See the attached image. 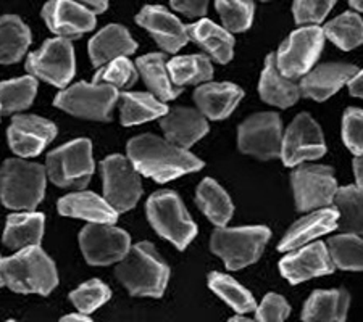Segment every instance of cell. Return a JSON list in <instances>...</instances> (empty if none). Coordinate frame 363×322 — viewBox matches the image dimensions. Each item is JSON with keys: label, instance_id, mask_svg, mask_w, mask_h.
<instances>
[{"label": "cell", "instance_id": "cell-1", "mask_svg": "<svg viewBox=\"0 0 363 322\" xmlns=\"http://www.w3.org/2000/svg\"><path fill=\"white\" fill-rule=\"evenodd\" d=\"M126 150L128 160L133 163L136 171L160 184L203 168L201 158L152 134L131 139Z\"/></svg>", "mask_w": 363, "mask_h": 322}, {"label": "cell", "instance_id": "cell-2", "mask_svg": "<svg viewBox=\"0 0 363 322\" xmlns=\"http://www.w3.org/2000/svg\"><path fill=\"white\" fill-rule=\"evenodd\" d=\"M4 284L15 294L49 295L58 285L55 263L40 247L16 251L0 263Z\"/></svg>", "mask_w": 363, "mask_h": 322}, {"label": "cell", "instance_id": "cell-3", "mask_svg": "<svg viewBox=\"0 0 363 322\" xmlns=\"http://www.w3.org/2000/svg\"><path fill=\"white\" fill-rule=\"evenodd\" d=\"M115 276L134 297L160 298L165 294L169 268L149 242H139L118 263Z\"/></svg>", "mask_w": 363, "mask_h": 322}, {"label": "cell", "instance_id": "cell-4", "mask_svg": "<svg viewBox=\"0 0 363 322\" xmlns=\"http://www.w3.org/2000/svg\"><path fill=\"white\" fill-rule=\"evenodd\" d=\"M45 168L10 158L0 168V202L10 209L34 212L45 195Z\"/></svg>", "mask_w": 363, "mask_h": 322}, {"label": "cell", "instance_id": "cell-5", "mask_svg": "<svg viewBox=\"0 0 363 322\" xmlns=\"http://www.w3.org/2000/svg\"><path fill=\"white\" fill-rule=\"evenodd\" d=\"M147 218L155 232L169 240L178 250H184L197 236L196 222L173 190H160L150 195Z\"/></svg>", "mask_w": 363, "mask_h": 322}, {"label": "cell", "instance_id": "cell-6", "mask_svg": "<svg viewBox=\"0 0 363 322\" xmlns=\"http://www.w3.org/2000/svg\"><path fill=\"white\" fill-rule=\"evenodd\" d=\"M270 237L272 232L265 226L233 227V229L218 227L213 232L210 248L225 261L230 271H238L259 260Z\"/></svg>", "mask_w": 363, "mask_h": 322}, {"label": "cell", "instance_id": "cell-7", "mask_svg": "<svg viewBox=\"0 0 363 322\" xmlns=\"http://www.w3.org/2000/svg\"><path fill=\"white\" fill-rule=\"evenodd\" d=\"M45 173L62 189H84L94 174L91 140L76 139L52 150L45 160Z\"/></svg>", "mask_w": 363, "mask_h": 322}, {"label": "cell", "instance_id": "cell-8", "mask_svg": "<svg viewBox=\"0 0 363 322\" xmlns=\"http://www.w3.org/2000/svg\"><path fill=\"white\" fill-rule=\"evenodd\" d=\"M120 98L118 89L108 84H89L81 81L55 97L54 105L78 118L110 121L112 110Z\"/></svg>", "mask_w": 363, "mask_h": 322}, {"label": "cell", "instance_id": "cell-9", "mask_svg": "<svg viewBox=\"0 0 363 322\" xmlns=\"http://www.w3.org/2000/svg\"><path fill=\"white\" fill-rule=\"evenodd\" d=\"M26 71L55 87L68 86L76 71L72 40L63 38L45 40L39 50L26 58Z\"/></svg>", "mask_w": 363, "mask_h": 322}, {"label": "cell", "instance_id": "cell-10", "mask_svg": "<svg viewBox=\"0 0 363 322\" xmlns=\"http://www.w3.org/2000/svg\"><path fill=\"white\" fill-rule=\"evenodd\" d=\"M104 195L116 213L130 212L136 207L143 187L136 168L128 158L110 155L101 163Z\"/></svg>", "mask_w": 363, "mask_h": 322}, {"label": "cell", "instance_id": "cell-11", "mask_svg": "<svg viewBox=\"0 0 363 322\" xmlns=\"http://www.w3.org/2000/svg\"><path fill=\"white\" fill-rule=\"evenodd\" d=\"M325 33L318 26L297 29L284 40L277 55L278 69L286 78L296 79L306 76L323 50Z\"/></svg>", "mask_w": 363, "mask_h": 322}, {"label": "cell", "instance_id": "cell-12", "mask_svg": "<svg viewBox=\"0 0 363 322\" xmlns=\"http://www.w3.org/2000/svg\"><path fill=\"white\" fill-rule=\"evenodd\" d=\"M292 189L298 212H313L335 202L337 183L330 166L303 165L292 173Z\"/></svg>", "mask_w": 363, "mask_h": 322}, {"label": "cell", "instance_id": "cell-13", "mask_svg": "<svg viewBox=\"0 0 363 322\" xmlns=\"http://www.w3.org/2000/svg\"><path fill=\"white\" fill-rule=\"evenodd\" d=\"M81 251L92 266H108L120 263L131 248V237L126 231L112 224L89 222L79 234Z\"/></svg>", "mask_w": 363, "mask_h": 322}, {"label": "cell", "instance_id": "cell-14", "mask_svg": "<svg viewBox=\"0 0 363 322\" xmlns=\"http://www.w3.org/2000/svg\"><path fill=\"white\" fill-rule=\"evenodd\" d=\"M326 154L323 132L312 116L301 113L291 122L281 144V158L286 166H297L307 160H317Z\"/></svg>", "mask_w": 363, "mask_h": 322}, {"label": "cell", "instance_id": "cell-15", "mask_svg": "<svg viewBox=\"0 0 363 322\" xmlns=\"http://www.w3.org/2000/svg\"><path fill=\"white\" fill-rule=\"evenodd\" d=\"M281 120L277 113H257L239 126V149L260 160L281 156Z\"/></svg>", "mask_w": 363, "mask_h": 322}, {"label": "cell", "instance_id": "cell-16", "mask_svg": "<svg viewBox=\"0 0 363 322\" xmlns=\"http://www.w3.org/2000/svg\"><path fill=\"white\" fill-rule=\"evenodd\" d=\"M57 136L54 122L36 115H18L11 120L7 137L10 149L23 158L38 156Z\"/></svg>", "mask_w": 363, "mask_h": 322}, {"label": "cell", "instance_id": "cell-17", "mask_svg": "<svg viewBox=\"0 0 363 322\" xmlns=\"http://www.w3.org/2000/svg\"><path fill=\"white\" fill-rule=\"evenodd\" d=\"M279 271L292 285H297L308 279L331 274L335 271V265L326 245L313 242L286 255L279 261Z\"/></svg>", "mask_w": 363, "mask_h": 322}, {"label": "cell", "instance_id": "cell-18", "mask_svg": "<svg viewBox=\"0 0 363 322\" xmlns=\"http://www.w3.org/2000/svg\"><path fill=\"white\" fill-rule=\"evenodd\" d=\"M47 28L63 39L81 38L96 28V13L73 0H50L43 8Z\"/></svg>", "mask_w": 363, "mask_h": 322}, {"label": "cell", "instance_id": "cell-19", "mask_svg": "<svg viewBox=\"0 0 363 322\" xmlns=\"http://www.w3.org/2000/svg\"><path fill=\"white\" fill-rule=\"evenodd\" d=\"M136 23L147 29L157 44L168 54H177L189 40L186 25L162 5H145L138 13Z\"/></svg>", "mask_w": 363, "mask_h": 322}, {"label": "cell", "instance_id": "cell-20", "mask_svg": "<svg viewBox=\"0 0 363 322\" xmlns=\"http://www.w3.org/2000/svg\"><path fill=\"white\" fill-rule=\"evenodd\" d=\"M359 71L355 64L349 63H323L303 76L301 84V93L317 102H323L336 93L344 84Z\"/></svg>", "mask_w": 363, "mask_h": 322}, {"label": "cell", "instance_id": "cell-21", "mask_svg": "<svg viewBox=\"0 0 363 322\" xmlns=\"http://www.w3.org/2000/svg\"><path fill=\"white\" fill-rule=\"evenodd\" d=\"M160 125L167 140L181 149H189L208 132L207 118L199 110L187 107L168 110Z\"/></svg>", "mask_w": 363, "mask_h": 322}, {"label": "cell", "instance_id": "cell-22", "mask_svg": "<svg viewBox=\"0 0 363 322\" xmlns=\"http://www.w3.org/2000/svg\"><path fill=\"white\" fill-rule=\"evenodd\" d=\"M339 213L335 208H320L306 218L298 219L291 226L281 240L278 248L281 251H292L312 242L313 238L333 232L337 227Z\"/></svg>", "mask_w": 363, "mask_h": 322}, {"label": "cell", "instance_id": "cell-23", "mask_svg": "<svg viewBox=\"0 0 363 322\" xmlns=\"http://www.w3.org/2000/svg\"><path fill=\"white\" fill-rule=\"evenodd\" d=\"M244 92L231 83H208L199 86L194 92V100L201 113L210 120H225L238 103L242 100Z\"/></svg>", "mask_w": 363, "mask_h": 322}, {"label": "cell", "instance_id": "cell-24", "mask_svg": "<svg viewBox=\"0 0 363 322\" xmlns=\"http://www.w3.org/2000/svg\"><path fill=\"white\" fill-rule=\"evenodd\" d=\"M58 213L69 218H79L96 224H115L118 213L105 198L94 192H74L58 200Z\"/></svg>", "mask_w": 363, "mask_h": 322}, {"label": "cell", "instance_id": "cell-25", "mask_svg": "<svg viewBox=\"0 0 363 322\" xmlns=\"http://www.w3.org/2000/svg\"><path fill=\"white\" fill-rule=\"evenodd\" d=\"M138 50V42L121 25H108L89 40V57L96 68L104 67L115 58L131 55Z\"/></svg>", "mask_w": 363, "mask_h": 322}, {"label": "cell", "instance_id": "cell-26", "mask_svg": "<svg viewBox=\"0 0 363 322\" xmlns=\"http://www.w3.org/2000/svg\"><path fill=\"white\" fill-rule=\"evenodd\" d=\"M259 92L260 97L267 103L279 108L292 107L302 96L301 87L294 83V79L286 78L278 69L277 55L274 54L267 57L265 68H263L259 84Z\"/></svg>", "mask_w": 363, "mask_h": 322}, {"label": "cell", "instance_id": "cell-27", "mask_svg": "<svg viewBox=\"0 0 363 322\" xmlns=\"http://www.w3.org/2000/svg\"><path fill=\"white\" fill-rule=\"evenodd\" d=\"M350 304L349 292L315 290L302 309L303 322H345Z\"/></svg>", "mask_w": 363, "mask_h": 322}, {"label": "cell", "instance_id": "cell-28", "mask_svg": "<svg viewBox=\"0 0 363 322\" xmlns=\"http://www.w3.org/2000/svg\"><path fill=\"white\" fill-rule=\"evenodd\" d=\"M187 36L194 40L215 62L230 63L234 55V38L225 28H220L210 20H199L187 25Z\"/></svg>", "mask_w": 363, "mask_h": 322}, {"label": "cell", "instance_id": "cell-29", "mask_svg": "<svg viewBox=\"0 0 363 322\" xmlns=\"http://www.w3.org/2000/svg\"><path fill=\"white\" fill-rule=\"evenodd\" d=\"M45 218L43 213H15L7 218L4 243L11 250L39 247L44 236Z\"/></svg>", "mask_w": 363, "mask_h": 322}, {"label": "cell", "instance_id": "cell-30", "mask_svg": "<svg viewBox=\"0 0 363 322\" xmlns=\"http://www.w3.org/2000/svg\"><path fill=\"white\" fill-rule=\"evenodd\" d=\"M120 118L123 126H136L155 118H163L168 107L154 93L123 92L120 96Z\"/></svg>", "mask_w": 363, "mask_h": 322}, {"label": "cell", "instance_id": "cell-31", "mask_svg": "<svg viewBox=\"0 0 363 322\" xmlns=\"http://www.w3.org/2000/svg\"><path fill=\"white\" fill-rule=\"evenodd\" d=\"M136 68L143 74L150 92L162 102L173 100L183 91V87H177L172 83L167 69V57L163 54H147L138 58Z\"/></svg>", "mask_w": 363, "mask_h": 322}, {"label": "cell", "instance_id": "cell-32", "mask_svg": "<svg viewBox=\"0 0 363 322\" xmlns=\"http://www.w3.org/2000/svg\"><path fill=\"white\" fill-rule=\"evenodd\" d=\"M29 45H31V31L20 16H0V64L20 62Z\"/></svg>", "mask_w": 363, "mask_h": 322}, {"label": "cell", "instance_id": "cell-33", "mask_svg": "<svg viewBox=\"0 0 363 322\" xmlns=\"http://www.w3.org/2000/svg\"><path fill=\"white\" fill-rule=\"evenodd\" d=\"M196 200L199 208L202 209L203 214L213 222L215 226L225 227L234 213V205L231 198L225 192L216 180L213 179H203L197 187Z\"/></svg>", "mask_w": 363, "mask_h": 322}, {"label": "cell", "instance_id": "cell-34", "mask_svg": "<svg viewBox=\"0 0 363 322\" xmlns=\"http://www.w3.org/2000/svg\"><path fill=\"white\" fill-rule=\"evenodd\" d=\"M335 203L339 213V229L363 236V190L355 185L341 187L335 195Z\"/></svg>", "mask_w": 363, "mask_h": 322}, {"label": "cell", "instance_id": "cell-35", "mask_svg": "<svg viewBox=\"0 0 363 322\" xmlns=\"http://www.w3.org/2000/svg\"><path fill=\"white\" fill-rule=\"evenodd\" d=\"M167 69L177 87L207 83L213 76L212 63L205 55L174 57L168 62Z\"/></svg>", "mask_w": 363, "mask_h": 322}, {"label": "cell", "instance_id": "cell-36", "mask_svg": "<svg viewBox=\"0 0 363 322\" xmlns=\"http://www.w3.org/2000/svg\"><path fill=\"white\" fill-rule=\"evenodd\" d=\"M38 93V79L34 76H23L0 83V110L5 115L18 113L31 107Z\"/></svg>", "mask_w": 363, "mask_h": 322}, {"label": "cell", "instance_id": "cell-37", "mask_svg": "<svg viewBox=\"0 0 363 322\" xmlns=\"http://www.w3.org/2000/svg\"><path fill=\"white\" fill-rule=\"evenodd\" d=\"M208 287L213 290V294L218 295L234 311L245 314L254 311L257 308L255 298L252 297L250 292L236 282L233 277L226 276V274L210 272Z\"/></svg>", "mask_w": 363, "mask_h": 322}, {"label": "cell", "instance_id": "cell-38", "mask_svg": "<svg viewBox=\"0 0 363 322\" xmlns=\"http://www.w3.org/2000/svg\"><path fill=\"white\" fill-rule=\"evenodd\" d=\"M325 36L342 50H352L363 44V20L354 11H345L326 23Z\"/></svg>", "mask_w": 363, "mask_h": 322}, {"label": "cell", "instance_id": "cell-39", "mask_svg": "<svg viewBox=\"0 0 363 322\" xmlns=\"http://www.w3.org/2000/svg\"><path fill=\"white\" fill-rule=\"evenodd\" d=\"M335 268L344 271H363V238L354 234H342L328 242Z\"/></svg>", "mask_w": 363, "mask_h": 322}, {"label": "cell", "instance_id": "cell-40", "mask_svg": "<svg viewBox=\"0 0 363 322\" xmlns=\"http://www.w3.org/2000/svg\"><path fill=\"white\" fill-rule=\"evenodd\" d=\"M215 5L226 31L242 33L250 28L255 11L252 0H215Z\"/></svg>", "mask_w": 363, "mask_h": 322}, {"label": "cell", "instance_id": "cell-41", "mask_svg": "<svg viewBox=\"0 0 363 322\" xmlns=\"http://www.w3.org/2000/svg\"><path fill=\"white\" fill-rule=\"evenodd\" d=\"M110 298H112V290L99 279L87 280L69 294V300L81 314L94 313L96 309L104 306Z\"/></svg>", "mask_w": 363, "mask_h": 322}, {"label": "cell", "instance_id": "cell-42", "mask_svg": "<svg viewBox=\"0 0 363 322\" xmlns=\"http://www.w3.org/2000/svg\"><path fill=\"white\" fill-rule=\"evenodd\" d=\"M138 81V68L128 60L126 57L115 58V60L104 64L94 76V84H108L115 89H125Z\"/></svg>", "mask_w": 363, "mask_h": 322}, {"label": "cell", "instance_id": "cell-43", "mask_svg": "<svg viewBox=\"0 0 363 322\" xmlns=\"http://www.w3.org/2000/svg\"><path fill=\"white\" fill-rule=\"evenodd\" d=\"M337 0H296L292 13L297 25H318L323 21Z\"/></svg>", "mask_w": 363, "mask_h": 322}, {"label": "cell", "instance_id": "cell-44", "mask_svg": "<svg viewBox=\"0 0 363 322\" xmlns=\"http://www.w3.org/2000/svg\"><path fill=\"white\" fill-rule=\"evenodd\" d=\"M342 139L357 156L363 155V110L349 108L342 118Z\"/></svg>", "mask_w": 363, "mask_h": 322}, {"label": "cell", "instance_id": "cell-45", "mask_svg": "<svg viewBox=\"0 0 363 322\" xmlns=\"http://www.w3.org/2000/svg\"><path fill=\"white\" fill-rule=\"evenodd\" d=\"M291 313L289 303L278 294H268L257 308V322H284Z\"/></svg>", "mask_w": 363, "mask_h": 322}, {"label": "cell", "instance_id": "cell-46", "mask_svg": "<svg viewBox=\"0 0 363 322\" xmlns=\"http://www.w3.org/2000/svg\"><path fill=\"white\" fill-rule=\"evenodd\" d=\"M169 4L174 10L189 18L203 16L208 8V0H169Z\"/></svg>", "mask_w": 363, "mask_h": 322}, {"label": "cell", "instance_id": "cell-47", "mask_svg": "<svg viewBox=\"0 0 363 322\" xmlns=\"http://www.w3.org/2000/svg\"><path fill=\"white\" fill-rule=\"evenodd\" d=\"M73 2L83 5L87 10H91L92 13H104L108 7V0H73Z\"/></svg>", "mask_w": 363, "mask_h": 322}, {"label": "cell", "instance_id": "cell-48", "mask_svg": "<svg viewBox=\"0 0 363 322\" xmlns=\"http://www.w3.org/2000/svg\"><path fill=\"white\" fill-rule=\"evenodd\" d=\"M349 92L352 93L354 97L363 98V69L362 71L359 69L354 78L349 81Z\"/></svg>", "mask_w": 363, "mask_h": 322}, {"label": "cell", "instance_id": "cell-49", "mask_svg": "<svg viewBox=\"0 0 363 322\" xmlns=\"http://www.w3.org/2000/svg\"><path fill=\"white\" fill-rule=\"evenodd\" d=\"M354 173L357 179V187L363 190V155H359L354 160Z\"/></svg>", "mask_w": 363, "mask_h": 322}, {"label": "cell", "instance_id": "cell-50", "mask_svg": "<svg viewBox=\"0 0 363 322\" xmlns=\"http://www.w3.org/2000/svg\"><path fill=\"white\" fill-rule=\"evenodd\" d=\"M58 322H94V321L91 318H87L86 314H68Z\"/></svg>", "mask_w": 363, "mask_h": 322}, {"label": "cell", "instance_id": "cell-51", "mask_svg": "<svg viewBox=\"0 0 363 322\" xmlns=\"http://www.w3.org/2000/svg\"><path fill=\"white\" fill-rule=\"evenodd\" d=\"M350 7H354L355 10L363 11V0H349Z\"/></svg>", "mask_w": 363, "mask_h": 322}, {"label": "cell", "instance_id": "cell-52", "mask_svg": "<svg viewBox=\"0 0 363 322\" xmlns=\"http://www.w3.org/2000/svg\"><path fill=\"white\" fill-rule=\"evenodd\" d=\"M230 322H254V321L249 319V318H242V316H236V318L230 319Z\"/></svg>", "mask_w": 363, "mask_h": 322}, {"label": "cell", "instance_id": "cell-53", "mask_svg": "<svg viewBox=\"0 0 363 322\" xmlns=\"http://www.w3.org/2000/svg\"><path fill=\"white\" fill-rule=\"evenodd\" d=\"M0 263H2V258H0ZM4 277H2V271H0V287H4Z\"/></svg>", "mask_w": 363, "mask_h": 322}, {"label": "cell", "instance_id": "cell-54", "mask_svg": "<svg viewBox=\"0 0 363 322\" xmlns=\"http://www.w3.org/2000/svg\"><path fill=\"white\" fill-rule=\"evenodd\" d=\"M5 322H16V321H5Z\"/></svg>", "mask_w": 363, "mask_h": 322}, {"label": "cell", "instance_id": "cell-55", "mask_svg": "<svg viewBox=\"0 0 363 322\" xmlns=\"http://www.w3.org/2000/svg\"><path fill=\"white\" fill-rule=\"evenodd\" d=\"M0 115H2V110H0Z\"/></svg>", "mask_w": 363, "mask_h": 322}, {"label": "cell", "instance_id": "cell-56", "mask_svg": "<svg viewBox=\"0 0 363 322\" xmlns=\"http://www.w3.org/2000/svg\"><path fill=\"white\" fill-rule=\"evenodd\" d=\"M263 2H267V0H263Z\"/></svg>", "mask_w": 363, "mask_h": 322}]
</instances>
